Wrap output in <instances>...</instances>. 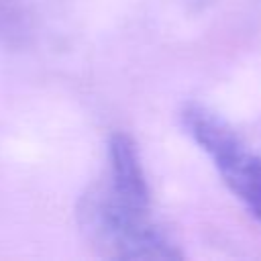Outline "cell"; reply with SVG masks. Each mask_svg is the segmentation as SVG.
<instances>
[{
	"mask_svg": "<svg viewBox=\"0 0 261 261\" xmlns=\"http://www.w3.org/2000/svg\"><path fill=\"white\" fill-rule=\"evenodd\" d=\"M218 173L230 192L261 220V157L251 153L243 141L212 157Z\"/></svg>",
	"mask_w": 261,
	"mask_h": 261,
	"instance_id": "cell-3",
	"label": "cell"
},
{
	"mask_svg": "<svg viewBox=\"0 0 261 261\" xmlns=\"http://www.w3.org/2000/svg\"><path fill=\"white\" fill-rule=\"evenodd\" d=\"M33 37V18L24 0H0V45L22 49Z\"/></svg>",
	"mask_w": 261,
	"mask_h": 261,
	"instance_id": "cell-5",
	"label": "cell"
},
{
	"mask_svg": "<svg viewBox=\"0 0 261 261\" xmlns=\"http://www.w3.org/2000/svg\"><path fill=\"white\" fill-rule=\"evenodd\" d=\"M108 157L110 190L130 208L149 212V188L133 139L124 133H114L108 143Z\"/></svg>",
	"mask_w": 261,
	"mask_h": 261,
	"instance_id": "cell-2",
	"label": "cell"
},
{
	"mask_svg": "<svg viewBox=\"0 0 261 261\" xmlns=\"http://www.w3.org/2000/svg\"><path fill=\"white\" fill-rule=\"evenodd\" d=\"M179 118H181L186 133L200 145L202 151L208 153L210 159L241 141L237 130L220 114L212 112L210 108L198 102L184 104Z\"/></svg>",
	"mask_w": 261,
	"mask_h": 261,
	"instance_id": "cell-4",
	"label": "cell"
},
{
	"mask_svg": "<svg viewBox=\"0 0 261 261\" xmlns=\"http://www.w3.org/2000/svg\"><path fill=\"white\" fill-rule=\"evenodd\" d=\"M77 224L86 241L108 259L171 261L177 247L149 222L147 212L124 204L106 184H96L77 202Z\"/></svg>",
	"mask_w": 261,
	"mask_h": 261,
	"instance_id": "cell-1",
	"label": "cell"
}]
</instances>
